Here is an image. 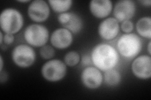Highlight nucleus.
I'll return each mask as SVG.
<instances>
[{
	"label": "nucleus",
	"instance_id": "a211bd4d",
	"mask_svg": "<svg viewBox=\"0 0 151 100\" xmlns=\"http://www.w3.org/2000/svg\"><path fill=\"white\" fill-rule=\"evenodd\" d=\"M64 62L69 67H74L81 62V56L78 52L70 51L64 57Z\"/></svg>",
	"mask_w": 151,
	"mask_h": 100
},
{
	"label": "nucleus",
	"instance_id": "393cba45",
	"mask_svg": "<svg viewBox=\"0 0 151 100\" xmlns=\"http://www.w3.org/2000/svg\"><path fill=\"white\" fill-rule=\"evenodd\" d=\"M3 68H4V60H3V56L1 55V56H0V71L3 70Z\"/></svg>",
	"mask_w": 151,
	"mask_h": 100
},
{
	"label": "nucleus",
	"instance_id": "5701e85b",
	"mask_svg": "<svg viewBox=\"0 0 151 100\" xmlns=\"http://www.w3.org/2000/svg\"><path fill=\"white\" fill-rule=\"evenodd\" d=\"M8 79V74L6 71H0V83L1 84L6 83Z\"/></svg>",
	"mask_w": 151,
	"mask_h": 100
},
{
	"label": "nucleus",
	"instance_id": "423d86ee",
	"mask_svg": "<svg viewBox=\"0 0 151 100\" xmlns=\"http://www.w3.org/2000/svg\"><path fill=\"white\" fill-rule=\"evenodd\" d=\"M36 53L33 47L28 44H20L14 48L12 60L18 67L28 68L34 65L36 61Z\"/></svg>",
	"mask_w": 151,
	"mask_h": 100
},
{
	"label": "nucleus",
	"instance_id": "f3484780",
	"mask_svg": "<svg viewBox=\"0 0 151 100\" xmlns=\"http://www.w3.org/2000/svg\"><path fill=\"white\" fill-rule=\"evenodd\" d=\"M48 3L51 9L59 14L68 12L72 7V0H49Z\"/></svg>",
	"mask_w": 151,
	"mask_h": 100
},
{
	"label": "nucleus",
	"instance_id": "b1692460",
	"mask_svg": "<svg viewBox=\"0 0 151 100\" xmlns=\"http://www.w3.org/2000/svg\"><path fill=\"white\" fill-rule=\"evenodd\" d=\"M139 2L144 6L150 7L151 6L150 0H141V1H139Z\"/></svg>",
	"mask_w": 151,
	"mask_h": 100
},
{
	"label": "nucleus",
	"instance_id": "bb28decb",
	"mask_svg": "<svg viewBox=\"0 0 151 100\" xmlns=\"http://www.w3.org/2000/svg\"><path fill=\"white\" fill-rule=\"evenodd\" d=\"M150 46H151V42H150V41H149V43H148V45H147V52H148V55H150H150H151V48H150Z\"/></svg>",
	"mask_w": 151,
	"mask_h": 100
},
{
	"label": "nucleus",
	"instance_id": "0eeeda50",
	"mask_svg": "<svg viewBox=\"0 0 151 100\" xmlns=\"http://www.w3.org/2000/svg\"><path fill=\"white\" fill-rule=\"evenodd\" d=\"M50 14V8L47 1L44 0H34L28 4L27 15L35 23H41L48 20Z\"/></svg>",
	"mask_w": 151,
	"mask_h": 100
},
{
	"label": "nucleus",
	"instance_id": "412c9836",
	"mask_svg": "<svg viewBox=\"0 0 151 100\" xmlns=\"http://www.w3.org/2000/svg\"><path fill=\"white\" fill-rule=\"evenodd\" d=\"M15 41V36L10 33H4V43L6 45H10Z\"/></svg>",
	"mask_w": 151,
	"mask_h": 100
},
{
	"label": "nucleus",
	"instance_id": "1a4fd4ad",
	"mask_svg": "<svg viewBox=\"0 0 151 100\" xmlns=\"http://www.w3.org/2000/svg\"><path fill=\"white\" fill-rule=\"evenodd\" d=\"M113 15L119 23L130 20L136 13V5L132 0H120L113 5Z\"/></svg>",
	"mask_w": 151,
	"mask_h": 100
},
{
	"label": "nucleus",
	"instance_id": "f8f14e48",
	"mask_svg": "<svg viewBox=\"0 0 151 100\" xmlns=\"http://www.w3.org/2000/svg\"><path fill=\"white\" fill-rule=\"evenodd\" d=\"M120 23L114 17H108L102 20L98 27L99 36L104 40H114L119 34Z\"/></svg>",
	"mask_w": 151,
	"mask_h": 100
},
{
	"label": "nucleus",
	"instance_id": "f257e3e1",
	"mask_svg": "<svg viewBox=\"0 0 151 100\" xmlns=\"http://www.w3.org/2000/svg\"><path fill=\"white\" fill-rule=\"evenodd\" d=\"M90 56L93 65L102 72L115 68L120 61V55L116 49L105 43L94 46Z\"/></svg>",
	"mask_w": 151,
	"mask_h": 100
},
{
	"label": "nucleus",
	"instance_id": "9b49d317",
	"mask_svg": "<svg viewBox=\"0 0 151 100\" xmlns=\"http://www.w3.org/2000/svg\"><path fill=\"white\" fill-rule=\"evenodd\" d=\"M58 20L63 28L71 32L78 34L83 30L84 22L82 18L74 12H65L59 14Z\"/></svg>",
	"mask_w": 151,
	"mask_h": 100
},
{
	"label": "nucleus",
	"instance_id": "20e7f679",
	"mask_svg": "<svg viewBox=\"0 0 151 100\" xmlns=\"http://www.w3.org/2000/svg\"><path fill=\"white\" fill-rule=\"evenodd\" d=\"M50 36L48 28L39 23L29 25L23 32V38L27 44L33 48H41L45 45Z\"/></svg>",
	"mask_w": 151,
	"mask_h": 100
},
{
	"label": "nucleus",
	"instance_id": "f03ea898",
	"mask_svg": "<svg viewBox=\"0 0 151 100\" xmlns=\"http://www.w3.org/2000/svg\"><path fill=\"white\" fill-rule=\"evenodd\" d=\"M142 49V41L135 33H125L117 41L116 50L125 58L134 59L140 54Z\"/></svg>",
	"mask_w": 151,
	"mask_h": 100
},
{
	"label": "nucleus",
	"instance_id": "dca6fc26",
	"mask_svg": "<svg viewBox=\"0 0 151 100\" xmlns=\"http://www.w3.org/2000/svg\"><path fill=\"white\" fill-rule=\"evenodd\" d=\"M122 81V75L117 70L113 68L107 70L103 74V82L108 87H114L119 85Z\"/></svg>",
	"mask_w": 151,
	"mask_h": 100
},
{
	"label": "nucleus",
	"instance_id": "a878e982",
	"mask_svg": "<svg viewBox=\"0 0 151 100\" xmlns=\"http://www.w3.org/2000/svg\"><path fill=\"white\" fill-rule=\"evenodd\" d=\"M4 43V33L1 30L0 31V45L1 46Z\"/></svg>",
	"mask_w": 151,
	"mask_h": 100
},
{
	"label": "nucleus",
	"instance_id": "39448f33",
	"mask_svg": "<svg viewBox=\"0 0 151 100\" xmlns=\"http://www.w3.org/2000/svg\"><path fill=\"white\" fill-rule=\"evenodd\" d=\"M68 66L64 61L51 59L47 61L41 68L43 78L50 83H56L63 80L67 74Z\"/></svg>",
	"mask_w": 151,
	"mask_h": 100
},
{
	"label": "nucleus",
	"instance_id": "aec40b11",
	"mask_svg": "<svg viewBox=\"0 0 151 100\" xmlns=\"http://www.w3.org/2000/svg\"><path fill=\"white\" fill-rule=\"evenodd\" d=\"M120 29L125 33H132L134 29V23L131 20L125 21L121 23Z\"/></svg>",
	"mask_w": 151,
	"mask_h": 100
},
{
	"label": "nucleus",
	"instance_id": "6e6552de",
	"mask_svg": "<svg viewBox=\"0 0 151 100\" xmlns=\"http://www.w3.org/2000/svg\"><path fill=\"white\" fill-rule=\"evenodd\" d=\"M81 81L84 87L89 89L100 88L103 83L102 71L94 66H86L81 74Z\"/></svg>",
	"mask_w": 151,
	"mask_h": 100
},
{
	"label": "nucleus",
	"instance_id": "9d476101",
	"mask_svg": "<svg viewBox=\"0 0 151 100\" xmlns=\"http://www.w3.org/2000/svg\"><path fill=\"white\" fill-rule=\"evenodd\" d=\"M131 70L136 78L149 79L151 77V57L150 55H140L134 59Z\"/></svg>",
	"mask_w": 151,
	"mask_h": 100
},
{
	"label": "nucleus",
	"instance_id": "ddd939ff",
	"mask_svg": "<svg viewBox=\"0 0 151 100\" xmlns=\"http://www.w3.org/2000/svg\"><path fill=\"white\" fill-rule=\"evenodd\" d=\"M50 44L58 50H65L71 46L74 41L73 33L64 28L55 29L50 36Z\"/></svg>",
	"mask_w": 151,
	"mask_h": 100
},
{
	"label": "nucleus",
	"instance_id": "4468645a",
	"mask_svg": "<svg viewBox=\"0 0 151 100\" xmlns=\"http://www.w3.org/2000/svg\"><path fill=\"white\" fill-rule=\"evenodd\" d=\"M113 8V2L110 0H92L89 4V9L92 15L98 19L108 18Z\"/></svg>",
	"mask_w": 151,
	"mask_h": 100
},
{
	"label": "nucleus",
	"instance_id": "6ab92c4d",
	"mask_svg": "<svg viewBox=\"0 0 151 100\" xmlns=\"http://www.w3.org/2000/svg\"><path fill=\"white\" fill-rule=\"evenodd\" d=\"M39 53L42 58L45 60H50L52 59L55 55V49L52 45H45L42 46L39 51Z\"/></svg>",
	"mask_w": 151,
	"mask_h": 100
},
{
	"label": "nucleus",
	"instance_id": "7ed1b4c3",
	"mask_svg": "<svg viewBox=\"0 0 151 100\" xmlns=\"http://www.w3.org/2000/svg\"><path fill=\"white\" fill-rule=\"evenodd\" d=\"M24 25V18L22 13L14 8L4 9L0 15V27L4 33L15 35Z\"/></svg>",
	"mask_w": 151,
	"mask_h": 100
},
{
	"label": "nucleus",
	"instance_id": "2eb2a0df",
	"mask_svg": "<svg viewBox=\"0 0 151 100\" xmlns=\"http://www.w3.org/2000/svg\"><path fill=\"white\" fill-rule=\"evenodd\" d=\"M136 30L140 37L150 40L151 38V18L143 16L139 18L136 23Z\"/></svg>",
	"mask_w": 151,
	"mask_h": 100
},
{
	"label": "nucleus",
	"instance_id": "cd10ccee",
	"mask_svg": "<svg viewBox=\"0 0 151 100\" xmlns=\"http://www.w3.org/2000/svg\"><path fill=\"white\" fill-rule=\"evenodd\" d=\"M19 3H30L31 1L30 0H20V1H18Z\"/></svg>",
	"mask_w": 151,
	"mask_h": 100
},
{
	"label": "nucleus",
	"instance_id": "4be33fe9",
	"mask_svg": "<svg viewBox=\"0 0 151 100\" xmlns=\"http://www.w3.org/2000/svg\"><path fill=\"white\" fill-rule=\"evenodd\" d=\"M81 62L83 65L86 66H91V65H93L91 59V56H89L87 55L82 57V58H81Z\"/></svg>",
	"mask_w": 151,
	"mask_h": 100
}]
</instances>
